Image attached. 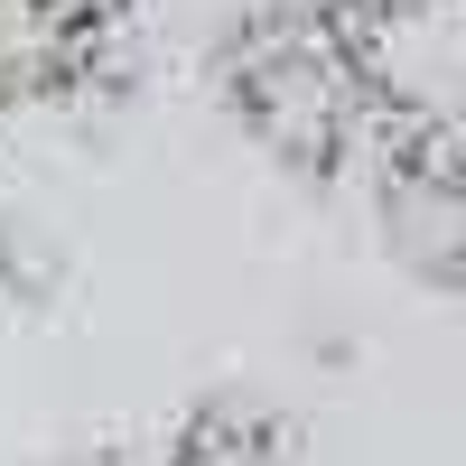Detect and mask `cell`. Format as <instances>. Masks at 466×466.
Here are the masks:
<instances>
[{"instance_id":"3","label":"cell","mask_w":466,"mask_h":466,"mask_svg":"<svg viewBox=\"0 0 466 466\" xmlns=\"http://www.w3.org/2000/svg\"><path fill=\"white\" fill-rule=\"evenodd\" d=\"M373 215L410 280L466 299V140L457 131H382Z\"/></svg>"},{"instance_id":"7","label":"cell","mask_w":466,"mask_h":466,"mask_svg":"<svg viewBox=\"0 0 466 466\" xmlns=\"http://www.w3.org/2000/svg\"><path fill=\"white\" fill-rule=\"evenodd\" d=\"M327 19H364V10H382V0H318Z\"/></svg>"},{"instance_id":"4","label":"cell","mask_w":466,"mask_h":466,"mask_svg":"<svg viewBox=\"0 0 466 466\" xmlns=\"http://www.w3.org/2000/svg\"><path fill=\"white\" fill-rule=\"evenodd\" d=\"M122 0H0V103H47L112 56Z\"/></svg>"},{"instance_id":"5","label":"cell","mask_w":466,"mask_h":466,"mask_svg":"<svg viewBox=\"0 0 466 466\" xmlns=\"http://www.w3.org/2000/svg\"><path fill=\"white\" fill-rule=\"evenodd\" d=\"M168 466H299V448H289L280 420H261V410H206V420H187Z\"/></svg>"},{"instance_id":"1","label":"cell","mask_w":466,"mask_h":466,"mask_svg":"<svg viewBox=\"0 0 466 466\" xmlns=\"http://www.w3.org/2000/svg\"><path fill=\"white\" fill-rule=\"evenodd\" d=\"M224 94L243 112V131L261 149H280L289 168H373L382 149V112L355 75L345 28L318 0H261L243 10V28L224 37Z\"/></svg>"},{"instance_id":"2","label":"cell","mask_w":466,"mask_h":466,"mask_svg":"<svg viewBox=\"0 0 466 466\" xmlns=\"http://www.w3.org/2000/svg\"><path fill=\"white\" fill-rule=\"evenodd\" d=\"M382 131H457L466 140V0H382L336 19Z\"/></svg>"},{"instance_id":"6","label":"cell","mask_w":466,"mask_h":466,"mask_svg":"<svg viewBox=\"0 0 466 466\" xmlns=\"http://www.w3.org/2000/svg\"><path fill=\"white\" fill-rule=\"evenodd\" d=\"M66 280V252H56V233L37 224V215H0V299H19V308H47Z\"/></svg>"}]
</instances>
